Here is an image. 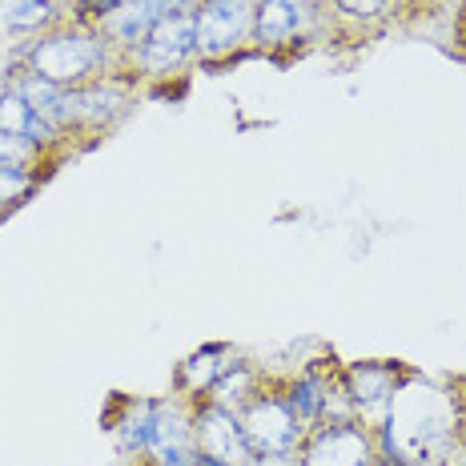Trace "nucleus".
I'll return each mask as SVG.
<instances>
[{
	"instance_id": "f257e3e1",
	"label": "nucleus",
	"mask_w": 466,
	"mask_h": 466,
	"mask_svg": "<svg viewBox=\"0 0 466 466\" xmlns=\"http://www.w3.org/2000/svg\"><path fill=\"white\" fill-rule=\"evenodd\" d=\"M8 65H25V69L41 73L45 81L61 85V89H76V85H89L96 76L125 73V56L109 45V36L89 21H76V16L16 45L8 53Z\"/></svg>"
},
{
	"instance_id": "f03ea898",
	"label": "nucleus",
	"mask_w": 466,
	"mask_h": 466,
	"mask_svg": "<svg viewBox=\"0 0 466 466\" xmlns=\"http://www.w3.org/2000/svg\"><path fill=\"white\" fill-rule=\"evenodd\" d=\"M133 105H137V93H133L129 73L96 76L89 85L65 89L61 133L65 137H96V133H109L133 113Z\"/></svg>"
},
{
	"instance_id": "7ed1b4c3",
	"label": "nucleus",
	"mask_w": 466,
	"mask_h": 466,
	"mask_svg": "<svg viewBox=\"0 0 466 466\" xmlns=\"http://www.w3.org/2000/svg\"><path fill=\"white\" fill-rule=\"evenodd\" d=\"M198 61V28L193 13H173L149 28V36L125 53V73L133 81H169Z\"/></svg>"
},
{
	"instance_id": "20e7f679",
	"label": "nucleus",
	"mask_w": 466,
	"mask_h": 466,
	"mask_svg": "<svg viewBox=\"0 0 466 466\" xmlns=\"http://www.w3.org/2000/svg\"><path fill=\"white\" fill-rule=\"evenodd\" d=\"M254 8L258 0H198L193 8L198 61L218 65L254 48Z\"/></svg>"
},
{
	"instance_id": "39448f33",
	"label": "nucleus",
	"mask_w": 466,
	"mask_h": 466,
	"mask_svg": "<svg viewBox=\"0 0 466 466\" xmlns=\"http://www.w3.org/2000/svg\"><path fill=\"white\" fill-rule=\"evenodd\" d=\"M298 459L302 466H382L374 431L358 419L309 426L302 446H298Z\"/></svg>"
},
{
	"instance_id": "423d86ee",
	"label": "nucleus",
	"mask_w": 466,
	"mask_h": 466,
	"mask_svg": "<svg viewBox=\"0 0 466 466\" xmlns=\"http://www.w3.org/2000/svg\"><path fill=\"white\" fill-rule=\"evenodd\" d=\"M326 0H258L254 8V48L281 53L298 48L326 25Z\"/></svg>"
},
{
	"instance_id": "0eeeda50",
	"label": "nucleus",
	"mask_w": 466,
	"mask_h": 466,
	"mask_svg": "<svg viewBox=\"0 0 466 466\" xmlns=\"http://www.w3.org/2000/svg\"><path fill=\"white\" fill-rule=\"evenodd\" d=\"M238 419L254 454H289L306 439V426L298 422V414L289 410V402L281 398L278 386H266L254 402L241 406Z\"/></svg>"
},
{
	"instance_id": "6e6552de",
	"label": "nucleus",
	"mask_w": 466,
	"mask_h": 466,
	"mask_svg": "<svg viewBox=\"0 0 466 466\" xmlns=\"http://www.w3.org/2000/svg\"><path fill=\"white\" fill-rule=\"evenodd\" d=\"M406 374L398 362H378V358H366V362H350L342 370V390L350 398V410H354L358 422H366L374 431V426H382L386 410H390L394 394L402 390Z\"/></svg>"
},
{
	"instance_id": "1a4fd4ad",
	"label": "nucleus",
	"mask_w": 466,
	"mask_h": 466,
	"mask_svg": "<svg viewBox=\"0 0 466 466\" xmlns=\"http://www.w3.org/2000/svg\"><path fill=\"white\" fill-rule=\"evenodd\" d=\"M193 459H198L193 406L177 394L157 398V414H153V434H149L145 462L149 466H193Z\"/></svg>"
},
{
	"instance_id": "9d476101",
	"label": "nucleus",
	"mask_w": 466,
	"mask_h": 466,
	"mask_svg": "<svg viewBox=\"0 0 466 466\" xmlns=\"http://www.w3.org/2000/svg\"><path fill=\"white\" fill-rule=\"evenodd\" d=\"M193 439H198L201 454H213V459H221V462L246 466L254 459V451H249V442H246V431H241V419L213 402H193Z\"/></svg>"
},
{
	"instance_id": "9b49d317",
	"label": "nucleus",
	"mask_w": 466,
	"mask_h": 466,
	"mask_svg": "<svg viewBox=\"0 0 466 466\" xmlns=\"http://www.w3.org/2000/svg\"><path fill=\"white\" fill-rule=\"evenodd\" d=\"M198 8V0H129V5H121L113 16H105L101 33L109 36V45L116 48V53H129V48H137L145 36H149L153 25H161L165 16L173 13H193Z\"/></svg>"
},
{
	"instance_id": "f8f14e48",
	"label": "nucleus",
	"mask_w": 466,
	"mask_h": 466,
	"mask_svg": "<svg viewBox=\"0 0 466 466\" xmlns=\"http://www.w3.org/2000/svg\"><path fill=\"white\" fill-rule=\"evenodd\" d=\"M241 358L238 346L229 342H206L201 350H193L186 362L177 366V374H173V394L186 398V402H206L209 390L218 386V378L229 370L233 362Z\"/></svg>"
},
{
	"instance_id": "ddd939ff",
	"label": "nucleus",
	"mask_w": 466,
	"mask_h": 466,
	"mask_svg": "<svg viewBox=\"0 0 466 466\" xmlns=\"http://www.w3.org/2000/svg\"><path fill=\"white\" fill-rule=\"evenodd\" d=\"M61 21H69L65 0H0V41H8L13 48L48 33Z\"/></svg>"
},
{
	"instance_id": "4468645a",
	"label": "nucleus",
	"mask_w": 466,
	"mask_h": 466,
	"mask_svg": "<svg viewBox=\"0 0 466 466\" xmlns=\"http://www.w3.org/2000/svg\"><path fill=\"white\" fill-rule=\"evenodd\" d=\"M153 414H157V398H116V410L105 419L116 451L125 459H145L153 434Z\"/></svg>"
},
{
	"instance_id": "2eb2a0df",
	"label": "nucleus",
	"mask_w": 466,
	"mask_h": 466,
	"mask_svg": "<svg viewBox=\"0 0 466 466\" xmlns=\"http://www.w3.org/2000/svg\"><path fill=\"white\" fill-rule=\"evenodd\" d=\"M0 133H13V137L36 141V145H45V149H56V145L69 141L53 121H45V116L36 113L8 81H0Z\"/></svg>"
},
{
	"instance_id": "dca6fc26",
	"label": "nucleus",
	"mask_w": 466,
	"mask_h": 466,
	"mask_svg": "<svg viewBox=\"0 0 466 466\" xmlns=\"http://www.w3.org/2000/svg\"><path fill=\"white\" fill-rule=\"evenodd\" d=\"M266 374H261V366H254V362H246V358H238V362L229 366L226 374L218 378V386L209 390V398L206 402H213V406H221V410H233L238 414L241 406H249L254 398L266 390Z\"/></svg>"
},
{
	"instance_id": "f3484780",
	"label": "nucleus",
	"mask_w": 466,
	"mask_h": 466,
	"mask_svg": "<svg viewBox=\"0 0 466 466\" xmlns=\"http://www.w3.org/2000/svg\"><path fill=\"white\" fill-rule=\"evenodd\" d=\"M48 153L53 149H45V145H36V141L0 133V169H25V173H36V177H41L45 165H48Z\"/></svg>"
},
{
	"instance_id": "a211bd4d",
	"label": "nucleus",
	"mask_w": 466,
	"mask_h": 466,
	"mask_svg": "<svg viewBox=\"0 0 466 466\" xmlns=\"http://www.w3.org/2000/svg\"><path fill=\"white\" fill-rule=\"evenodd\" d=\"M326 8L346 25H358V28H370V25H382L386 16L398 8V0H326Z\"/></svg>"
},
{
	"instance_id": "6ab92c4d",
	"label": "nucleus",
	"mask_w": 466,
	"mask_h": 466,
	"mask_svg": "<svg viewBox=\"0 0 466 466\" xmlns=\"http://www.w3.org/2000/svg\"><path fill=\"white\" fill-rule=\"evenodd\" d=\"M41 189V177L25 169H0V218L13 213L16 206H25L33 193Z\"/></svg>"
},
{
	"instance_id": "aec40b11",
	"label": "nucleus",
	"mask_w": 466,
	"mask_h": 466,
	"mask_svg": "<svg viewBox=\"0 0 466 466\" xmlns=\"http://www.w3.org/2000/svg\"><path fill=\"white\" fill-rule=\"evenodd\" d=\"M246 466H302V459H298V451H289V454H254Z\"/></svg>"
},
{
	"instance_id": "412c9836",
	"label": "nucleus",
	"mask_w": 466,
	"mask_h": 466,
	"mask_svg": "<svg viewBox=\"0 0 466 466\" xmlns=\"http://www.w3.org/2000/svg\"><path fill=\"white\" fill-rule=\"evenodd\" d=\"M193 466H233V462H221V459H213V454H201V451H198V459H193Z\"/></svg>"
}]
</instances>
